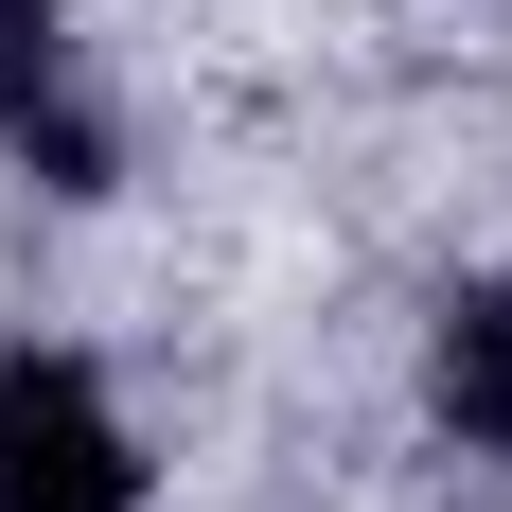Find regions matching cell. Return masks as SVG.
Here are the masks:
<instances>
[{"label": "cell", "mask_w": 512, "mask_h": 512, "mask_svg": "<svg viewBox=\"0 0 512 512\" xmlns=\"http://www.w3.org/2000/svg\"><path fill=\"white\" fill-rule=\"evenodd\" d=\"M0 142L36 159L53 195H106V124H89V89H71V18H53V0H0Z\"/></svg>", "instance_id": "cell-2"}, {"label": "cell", "mask_w": 512, "mask_h": 512, "mask_svg": "<svg viewBox=\"0 0 512 512\" xmlns=\"http://www.w3.org/2000/svg\"><path fill=\"white\" fill-rule=\"evenodd\" d=\"M424 389H442V424H460L477 460H512V265L442 301V371H424Z\"/></svg>", "instance_id": "cell-3"}, {"label": "cell", "mask_w": 512, "mask_h": 512, "mask_svg": "<svg viewBox=\"0 0 512 512\" xmlns=\"http://www.w3.org/2000/svg\"><path fill=\"white\" fill-rule=\"evenodd\" d=\"M0 512H142V442L89 354H0Z\"/></svg>", "instance_id": "cell-1"}]
</instances>
